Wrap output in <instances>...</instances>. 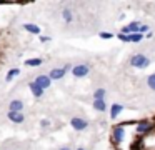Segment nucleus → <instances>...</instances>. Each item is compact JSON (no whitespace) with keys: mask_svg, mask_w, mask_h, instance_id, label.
Segmentation results:
<instances>
[{"mask_svg":"<svg viewBox=\"0 0 155 150\" xmlns=\"http://www.w3.org/2000/svg\"><path fill=\"white\" fill-rule=\"evenodd\" d=\"M124 138H125V127L122 125V123L112 127V142H114L115 145H118V143H122Z\"/></svg>","mask_w":155,"mask_h":150,"instance_id":"2","label":"nucleus"},{"mask_svg":"<svg viewBox=\"0 0 155 150\" xmlns=\"http://www.w3.org/2000/svg\"><path fill=\"white\" fill-rule=\"evenodd\" d=\"M94 108L98 110V112H105V110H107V103H105V100H94Z\"/></svg>","mask_w":155,"mask_h":150,"instance_id":"13","label":"nucleus"},{"mask_svg":"<svg viewBox=\"0 0 155 150\" xmlns=\"http://www.w3.org/2000/svg\"><path fill=\"white\" fill-rule=\"evenodd\" d=\"M105 97V90L104 88H97L94 92V100H104Z\"/></svg>","mask_w":155,"mask_h":150,"instance_id":"17","label":"nucleus"},{"mask_svg":"<svg viewBox=\"0 0 155 150\" xmlns=\"http://www.w3.org/2000/svg\"><path fill=\"white\" fill-rule=\"evenodd\" d=\"M152 128H153V125L150 122H147V120L137 122V132L138 133H148V132H152Z\"/></svg>","mask_w":155,"mask_h":150,"instance_id":"7","label":"nucleus"},{"mask_svg":"<svg viewBox=\"0 0 155 150\" xmlns=\"http://www.w3.org/2000/svg\"><path fill=\"white\" fill-rule=\"evenodd\" d=\"M42 62H44L42 58H28V60H25V65H28V67H38V65H42Z\"/></svg>","mask_w":155,"mask_h":150,"instance_id":"15","label":"nucleus"},{"mask_svg":"<svg viewBox=\"0 0 155 150\" xmlns=\"http://www.w3.org/2000/svg\"><path fill=\"white\" fill-rule=\"evenodd\" d=\"M117 38H118V40H122V42H125V43L130 42V37H128V35H124V33H118Z\"/></svg>","mask_w":155,"mask_h":150,"instance_id":"20","label":"nucleus"},{"mask_svg":"<svg viewBox=\"0 0 155 150\" xmlns=\"http://www.w3.org/2000/svg\"><path fill=\"white\" fill-rule=\"evenodd\" d=\"M17 75H20V70L18 68H12V70H8V73H7V82H10V80H14V77H17Z\"/></svg>","mask_w":155,"mask_h":150,"instance_id":"16","label":"nucleus"},{"mask_svg":"<svg viewBox=\"0 0 155 150\" xmlns=\"http://www.w3.org/2000/svg\"><path fill=\"white\" fill-rule=\"evenodd\" d=\"M50 40H52V38H50V37H47V35H42V37H40V42H42V43L50 42Z\"/></svg>","mask_w":155,"mask_h":150,"instance_id":"23","label":"nucleus"},{"mask_svg":"<svg viewBox=\"0 0 155 150\" xmlns=\"http://www.w3.org/2000/svg\"><path fill=\"white\" fill-rule=\"evenodd\" d=\"M130 37V42H134V43H138V42H142V40L145 38L142 33H132V35H128Z\"/></svg>","mask_w":155,"mask_h":150,"instance_id":"18","label":"nucleus"},{"mask_svg":"<svg viewBox=\"0 0 155 150\" xmlns=\"http://www.w3.org/2000/svg\"><path fill=\"white\" fill-rule=\"evenodd\" d=\"M62 17H64V20H65L67 23H70L72 18H74V15H72V10H70V8H64V10H62Z\"/></svg>","mask_w":155,"mask_h":150,"instance_id":"14","label":"nucleus"},{"mask_svg":"<svg viewBox=\"0 0 155 150\" xmlns=\"http://www.w3.org/2000/svg\"><path fill=\"white\" fill-rule=\"evenodd\" d=\"M40 125H42V127H48V125H50V122H48V120H42Z\"/></svg>","mask_w":155,"mask_h":150,"instance_id":"24","label":"nucleus"},{"mask_svg":"<svg viewBox=\"0 0 155 150\" xmlns=\"http://www.w3.org/2000/svg\"><path fill=\"white\" fill-rule=\"evenodd\" d=\"M130 65L135 67V68H145V67L150 65V58L145 57L143 53H137L130 58Z\"/></svg>","mask_w":155,"mask_h":150,"instance_id":"1","label":"nucleus"},{"mask_svg":"<svg viewBox=\"0 0 155 150\" xmlns=\"http://www.w3.org/2000/svg\"><path fill=\"white\" fill-rule=\"evenodd\" d=\"M147 85L150 87L152 90H155V73H152V75H148V78H147Z\"/></svg>","mask_w":155,"mask_h":150,"instance_id":"19","label":"nucleus"},{"mask_svg":"<svg viewBox=\"0 0 155 150\" xmlns=\"http://www.w3.org/2000/svg\"><path fill=\"white\" fill-rule=\"evenodd\" d=\"M28 87H30V90H32V93H34V97H42V95H44V92H45V90L42 88V87H38L35 82H30V83H28Z\"/></svg>","mask_w":155,"mask_h":150,"instance_id":"11","label":"nucleus"},{"mask_svg":"<svg viewBox=\"0 0 155 150\" xmlns=\"http://www.w3.org/2000/svg\"><path fill=\"white\" fill-rule=\"evenodd\" d=\"M68 68H70V65H65V67H62V68H52L50 73H48V77H50L52 80H60L65 77V73H67Z\"/></svg>","mask_w":155,"mask_h":150,"instance_id":"5","label":"nucleus"},{"mask_svg":"<svg viewBox=\"0 0 155 150\" xmlns=\"http://www.w3.org/2000/svg\"><path fill=\"white\" fill-rule=\"evenodd\" d=\"M98 37H100V38H105V40H107V38H114V35L108 33V32H100V35H98Z\"/></svg>","mask_w":155,"mask_h":150,"instance_id":"21","label":"nucleus"},{"mask_svg":"<svg viewBox=\"0 0 155 150\" xmlns=\"http://www.w3.org/2000/svg\"><path fill=\"white\" fill-rule=\"evenodd\" d=\"M70 125H72V128H75V130H85L88 127V122L85 118H80V117H72L70 118Z\"/></svg>","mask_w":155,"mask_h":150,"instance_id":"4","label":"nucleus"},{"mask_svg":"<svg viewBox=\"0 0 155 150\" xmlns=\"http://www.w3.org/2000/svg\"><path fill=\"white\" fill-rule=\"evenodd\" d=\"M88 72H90V67H88L87 63H80V65H75L74 68H72V75L77 77V78H82V77H85Z\"/></svg>","mask_w":155,"mask_h":150,"instance_id":"3","label":"nucleus"},{"mask_svg":"<svg viewBox=\"0 0 155 150\" xmlns=\"http://www.w3.org/2000/svg\"><path fill=\"white\" fill-rule=\"evenodd\" d=\"M35 83H37L38 87H42V88H48L50 87V83H52V78L48 75H45V73H42V75H38V77H35V80H34Z\"/></svg>","mask_w":155,"mask_h":150,"instance_id":"6","label":"nucleus"},{"mask_svg":"<svg viewBox=\"0 0 155 150\" xmlns=\"http://www.w3.org/2000/svg\"><path fill=\"white\" fill-rule=\"evenodd\" d=\"M148 32H150V27H148V25H142L140 27V32H138V33H142V35H143V33H148Z\"/></svg>","mask_w":155,"mask_h":150,"instance_id":"22","label":"nucleus"},{"mask_svg":"<svg viewBox=\"0 0 155 150\" xmlns=\"http://www.w3.org/2000/svg\"><path fill=\"white\" fill-rule=\"evenodd\" d=\"M24 28L27 30V32L34 33V35H38V33H40V27L34 25V23H24Z\"/></svg>","mask_w":155,"mask_h":150,"instance_id":"12","label":"nucleus"},{"mask_svg":"<svg viewBox=\"0 0 155 150\" xmlns=\"http://www.w3.org/2000/svg\"><path fill=\"white\" fill-rule=\"evenodd\" d=\"M58 150H72V148H70V147H60Z\"/></svg>","mask_w":155,"mask_h":150,"instance_id":"25","label":"nucleus"},{"mask_svg":"<svg viewBox=\"0 0 155 150\" xmlns=\"http://www.w3.org/2000/svg\"><path fill=\"white\" fill-rule=\"evenodd\" d=\"M8 120L14 123H22L25 120V117L22 112H8Z\"/></svg>","mask_w":155,"mask_h":150,"instance_id":"9","label":"nucleus"},{"mask_svg":"<svg viewBox=\"0 0 155 150\" xmlns=\"http://www.w3.org/2000/svg\"><path fill=\"white\" fill-rule=\"evenodd\" d=\"M77 150H85V148H82V147H80V148H77Z\"/></svg>","mask_w":155,"mask_h":150,"instance_id":"26","label":"nucleus"},{"mask_svg":"<svg viewBox=\"0 0 155 150\" xmlns=\"http://www.w3.org/2000/svg\"><path fill=\"white\" fill-rule=\"evenodd\" d=\"M24 110V102L22 100H12L8 103V112H22Z\"/></svg>","mask_w":155,"mask_h":150,"instance_id":"8","label":"nucleus"},{"mask_svg":"<svg viewBox=\"0 0 155 150\" xmlns=\"http://www.w3.org/2000/svg\"><path fill=\"white\" fill-rule=\"evenodd\" d=\"M122 110H124V105H120V103H114V105L110 107V118H117V117L120 115Z\"/></svg>","mask_w":155,"mask_h":150,"instance_id":"10","label":"nucleus"}]
</instances>
